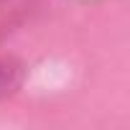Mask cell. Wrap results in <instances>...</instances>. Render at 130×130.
<instances>
[]
</instances>
